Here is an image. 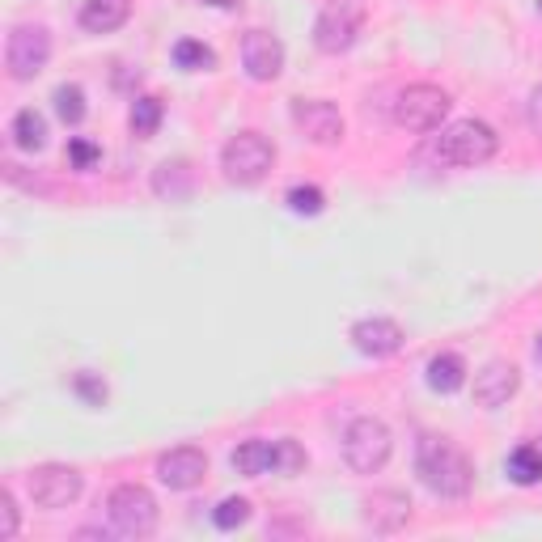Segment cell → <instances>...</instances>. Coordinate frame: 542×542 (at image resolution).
<instances>
[{"mask_svg": "<svg viewBox=\"0 0 542 542\" xmlns=\"http://www.w3.org/2000/svg\"><path fill=\"white\" fill-rule=\"evenodd\" d=\"M415 475H420V483L432 496L466 500L471 496V483H475V466L449 437H432V432H424V437L415 441Z\"/></svg>", "mask_w": 542, "mask_h": 542, "instance_id": "1", "label": "cell"}, {"mask_svg": "<svg viewBox=\"0 0 542 542\" xmlns=\"http://www.w3.org/2000/svg\"><path fill=\"white\" fill-rule=\"evenodd\" d=\"M500 149V136L492 123L483 119H458L449 123V128L437 136L432 144V153H437L441 166H458V170H471V166H483V161H492Z\"/></svg>", "mask_w": 542, "mask_h": 542, "instance_id": "2", "label": "cell"}, {"mask_svg": "<svg viewBox=\"0 0 542 542\" xmlns=\"http://www.w3.org/2000/svg\"><path fill=\"white\" fill-rule=\"evenodd\" d=\"M276 166V144L263 132H238L225 140L221 149V170L233 187H259Z\"/></svg>", "mask_w": 542, "mask_h": 542, "instance_id": "3", "label": "cell"}, {"mask_svg": "<svg viewBox=\"0 0 542 542\" xmlns=\"http://www.w3.org/2000/svg\"><path fill=\"white\" fill-rule=\"evenodd\" d=\"M106 517H111L115 534L123 538H149L161 521V509H157V496L144 483H119L106 496Z\"/></svg>", "mask_w": 542, "mask_h": 542, "instance_id": "4", "label": "cell"}, {"mask_svg": "<svg viewBox=\"0 0 542 542\" xmlns=\"http://www.w3.org/2000/svg\"><path fill=\"white\" fill-rule=\"evenodd\" d=\"M390 454H394V437L382 420H373V415H360V420H352L348 432H343V462H348L356 475H377L390 462Z\"/></svg>", "mask_w": 542, "mask_h": 542, "instance_id": "5", "label": "cell"}, {"mask_svg": "<svg viewBox=\"0 0 542 542\" xmlns=\"http://www.w3.org/2000/svg\"><path fill=\"white\" fill-rule=\"evenodd\" d=\"M449 111H454V98H449L441 85L420 81V85H407L399 94V102H394V123H399L403 132L424 136V132H437L449 119Z\"/></svg>", "mask_w": 542, "mask_h": 542, "instance_id": "6", "label": "cell"}, {"mask_svg": "<svg viewBox=\"0 0 542 542\" xmlns=\"http://www.w3.org/2000/svg\"><path fill=\"white\" fill-rule=\"evenodd\" d=\"M360 26H365V5L360 0H327L314 22V47L322 56H343L360 39Z\"/></svg>", "mask_w": 542, "mask_h": 542, "instance_id": "7", "label": "cell"}, {"mask_svg": "<svg viewBox=\"0 0 542 542\" xmlns=\"http://www.w3.org/2000/svg\"><path fill=\"white\" fill-rule=\"evenodd\" d=\"M26 492L30 500L39 504L47 513H60L68 504H77L81 492H85V479L77 466H60V462H47V466H34L26 475Z\"/></svg>", "mask_w": 542, "mask_h": 542, "instance_id": "8", "label": "cell"}, {"mask_svg": "<svg viewBox=\"0 0 542 542\" xmlns=\"http://www.w3.org/2000/svg\"><path fill=\"white\" fill-rule=\"evenodd\" d=\"M51 60V30L47 26H13L5 43V64L13 81H34Z\"/></svg>", "mask_w": 542, "mask_h": 542, "instance_id": "9", "label": "cell"}, {"mask_svg": "<svg viewBox=\"0 0 542 542\" xmlns=\"http://www.w3.org/2000/svg\"><path fill=\"white\" fill-rule=\"evenodd\" d=\"M293 123L310 144H339L343 140V115L327 98H301L293 102Z\"/></svg>", "mask_w": 542, "mask_h": 542, "instance_id": "10", "label": "cell"}, {"mask_svg": "<svg viewBox=\"0 0 542 542\" xmlns=\"http://www.w3.org/2000/svg\"><path fill=\"white\" fill-rule=\"evenodd\" d=\"M242 68L250 81H276L284 72V43L271 30H246L242 34Z\"/></svg>", "mask_w": 542, "mask_h": 542, "instance_id": "11", "label": "cell"}, {"mask_svg": "<svg viewBox=\"0 0 542 542\" xmlns=\"http://www.w3.org/2000/svg\"><path fill=\"white\" fill-rule=\"evenodd\" d=\"M208 475V454L195 445H178L170 454L157 458V479L161 487H170V492H191V487H200Z\"/></svg>", "mask_w": 542, "mask_h": 542, "instance_id": "12", "label": "cell"}, {"mask_svg": "<svg viewBox=\"0 0 542 542\" xmlns=\"http://www.w3.org/2000/svg\"><path fill=\"white\" fill-rule=\"evenodd\" d=\"M403 327L394 318H360L356 327H352V348L360 352V356H369V360H386V356H394L403 348Z\"/></svg>", "mask_w": 542, "mask_h": 542, "instance_id": "13", "label": "cell"}, {"mask_svg": "<svg viewBox=\"0 0 542 542\" xmlns=\"http://www.w3.org/2000/svg\"><path fill=\"white\" fill-rule=\"evenodd\" d=\"M517 386H521V373L509 365V360H487V365L475 373V403L496 411L513 399Z\"/></svg>", "mask_w": 542, "mask_h": 542, "instance_id": "14", "label": "cell"}, {"mask_svg": "<svg viewBox=\"0 0 542 542\" xmlns=\"http://www.w3.org/2000/svg\"><path fill=\"white\" fill-rule=\"evenodd\" d=\"M411 521V500L403 492H373L365 496V526L373 534H399Z\"/></svg>", "mask_w": 542, "mask_h": 542, "instance_id": "15", "label": "cell"}, {"mask_svg": "<svg viewBox=\"0 0 542 542\" xmlns=\"http://www.w3.org/2000/svg\"><path fill=\"white\" fill-rule=\"evenodd\" d=\"M132 17V0H85L81 26L89 34H115Z\"/></svg>", "mask_w": 542, "mask_h": 542, "instance_id": "16", "label": "cell"}, {"mask_svg": "<svg viewBox=\"0 0 542 542\" xmlns=\"http://www.w3.org/2000/svg\"><path fill=\"white\" fill-rule=\"evenodd\" d=\"M153 191L161 195V200H187V195L195 191V170H191V161H161L157 174H153Z\"/></svg>", "mask_w": 542, "mask_h": 542, "instance_id": "17", "label": "cell"}, {"mask_svg": "<svg viewBox=\"0 0 542 542\" xmlns=\"http://www.w3.org/2000/svg\"><path fill=\"white\" fill-rule=\"evenodd\" d=\"M233 471L246 475V479H259L267 471H276V441H242L238 449H233Z\"/></svg>", "mask_w": 542, "mask_h": 542, "instance_id": "18", "label": "cell"}, {"mask_svg": "<svg viewBox=\"0 0 542 542\" xmlns=\"http://www.w3.org/2000/svg\"><path fill=\"white\" fill-rule=\"evenodd\" d=\"M428 386L437 394H458L466 386V360L458 352H437L428 360Z\"/></svg>", "mask_w": 542, "mask_h": 542, "instance_id": "19", "label": "cell"}, {"mask_svg": "<svg viewBox=\"0 0 542 542\" xmlns=\"http://www.w3.org/2000/svg\"><path fill=\"white\" fill-rule=\"evenodd\" d=\"M509 479L517 487L542 483V441H526V445L513 449V454H509Z\"/></svg>", "mask_w": 542, "mask_h": 542, "instance_id": "20", "label": "cell"}, {"mask_svg": "<svg viewBox=\"0 0 542 542\" xmlns=\"http://www.w3.org/2000/svg\"><path fill=\"white\" fill-rule=\"evenodd\" d=\"M13 144L17 149H26V153H43L47 149V119L34 111V106L13 115Z\"/></svg>", "mask_w": 542, "mask_h": 542, "instance_id": "21", "label": "cell"}, {"mask_svg": "<svg viewBox=\"0 0 542 542\" xmlns=\"http://www.w3.org/2000/svg\"><path fill=\"white\" fill-rule=\"evenodd\" d=\"M174 64L183 72H208V68H216V51L204 47L200 39H178L174 43Z\"/></svg>", "mask_w": 542, "mask_h": 542, "instance_id": "22", "label": "cell"}, {"mask_svg": "<svg viewBox=\"0 0 542 542\" xmlns=\"http://www.w3.org/2000/svg\"><path fill=\"white\" fill-rule=\"evenodd\" d=\"M250 521V500H242V496H229V500H221L212 509V526L216 530H238V526H246Z\"/></svg>", "mask_w": 542, "mask_h": 542, "instance_id": "23", "label": "cell"}, {"mask_svg": "<svg viewBox=\"0 0 542 542\" xmlns=\"http://www.w3.org/2000/svg\"><path fill=\"white\" fill-rule=\"evenodd\" d=\"M56 115L68 123V128H77V123L85 119V94H81V85H60L56 89Z\"/></svg>", "mask_w": 542, "mask_h": 542, "instance_id": "24", "label": "cell"}, {"mask_svg": "<svg viewBox=\"0 0 542 542\" xmlns=\"http://www.w3.org/2000/svg\"><path fill=\"white\" fill-rule=\"evenodd\" d=\"M284 204L293 208L297 216H318L322 208H327V195H322L318 187H310V183H297L293 191L284 195Z\"/></svg>", "mask_w": 542, "mask_h": 542, "instance_id": "25", "label": "cell"}, {"mask_svg": "<svg viewBox=\"0 0 542 542\" xmlns=\"http://www.w3.org/2000/svg\"><path fill=\"white\" fill-rule=\"evenodd\" d=\"M161 128V102L157 98H136L132 102V132L149 140Z\"/></svg>", "mask_w": 542, "mask_h": 542, "instance_id": "26", "label": "cell"}, {"mask_svg": "<svg viewBox=\"0 0 542 542\" xmlns=\"http://www.w3.org/2000/svg\"><path fill=\"white\" fill-rule=\"evenodd\" d=\"M276 471H284V475H301L305 471V449L293 437L276 441Z\"/></svg>", "mask_w": 542, "mask_h": 542, "instance_id": "27", "label": "cell"}, {"mask_svg": "<svg viewBox=\"0 0 542 542\" xmlns=\"http://www.w3.org/2000/svg\"><path fill=\"white\" fill-rule=\"evenodd\" d=\"M22 530V513H17L13 492H0V542H13Z\"/></svg>", "mask_w": 542, "mask_h": 542, "instance_id": "28", "label": "cell"}, {"mask_svg": "<svg viewBox=\"0 0 542 542\" xmlns=\"http://www.w3.org/2000/svg\"><path fill=\"white\" fill-rule=\"evenodd\" d=\"M72 390H77L89 407H102L106 403V382H102L98 373H77V377H72Z\"/></svg>", "mask_w": 542, "mask_h": 542, "instance_id": "29", "label": "cell"}, {"mask_svg": "<svg viewBox=\"0 0 542 542\" xmlns=\"http://www.w3.org/2000/svg\"><path fill=\"white\" fill-rule=\"evenodd\" d=\"M68 161H72V166H77V170H94L98 166V161H102V149H98V144H89V140H68Z\"/></svg>", "mask_w": 542, "mask_h": 542, "instance_id": "30", "label": "cell"}, {"mask_svg": "<svg viewBox=\"0 0 542 542\" xmlns=\"http://www.w3.org/2000/svg\"><path fill=\"white\" fill-rule=\"evenodd\" d=\"M530 123H534V128L542 132V85L534 89V106H530Z\"/></svg>", "mask_w": 542, "mask_h": 542, "instance_id": "31", "label": "cell"}, {"mask_svg": "<svg viewBox=\"0 0 542 542\" xmlns=\"http://www.w3.org/2000/svg\"><path fill=\"white\" fill-rule=\"evenodd\" d=\"M534 360L542 365V331H538V339H534Z\"/></svg>", "mask_w": 542, "mask_h": 542, "instance_id": "32", "label": "cell"}, {"mask_svg": "<svg viewBox=\"0 0 542 542\" xmlns=\"http://www.w3.org/2000/svg\"><path fill=\"white\" fill-rule=\"evenodd\" d=\"M208 5H216V9H233L238 0H208Z\"/></svg>", "mask_w": 542, "mask_h": 542, "instance_id": "33", "label": "cell"}, {"mask_svg": "<svg viewBox=\"0 0 542 542\" xmlns=\"http://www.w3.org/2000/svg\"><path fill=\"white\" fill-rule=\"evenodd\" d=\"M538 13H542V0H538Z\"/></svg>", "mask_w": 542, "mask_h": 542, "instance_id": "34", "label": "cell"}]
</instances>
